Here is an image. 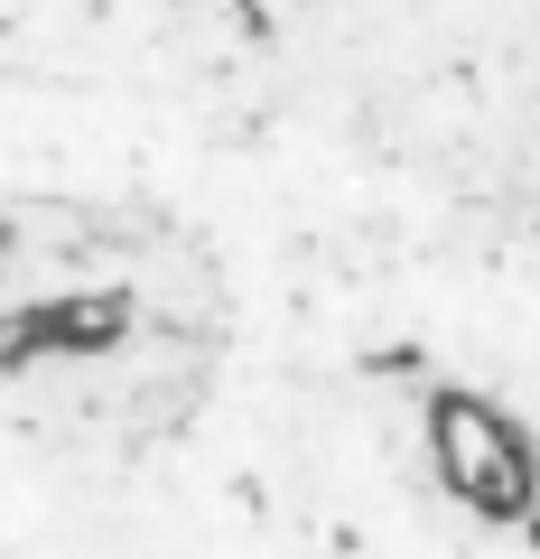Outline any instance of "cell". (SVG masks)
<instances>
[{
	"mask_svg": "<svg viewBox=\"0 0 540 559\" xmlns=\"http://www.w3.org/2000/svg\"><path fill=\"white\" fill-rule=\"evenodd\" d=\"M429 457H439L447 495H457L466 513L503 522V513H531V495H540V466H531V448H521V429L476 392L429 401Z\"/></svg>",
	"mask_w": 540,
	"mask_h": 559,
	"instance_id": "1",
	"label": "cell"
}]
</instances>
